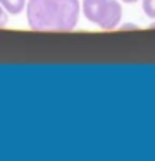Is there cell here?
Segmentation results:
<instances>
[{
	"label": "cell",
	"instance_id": "obj_7",
	"mask_svg": "<svg viewBox=\"0 0 155 161\" xmlns=\"http://www.w3.org/2000/svg\"><path fill=\"white\" fill-rule=\"evenodd\" d=\"M122 2H126V4H133V2H138V0H122Z\"/></svg>",
	"mask_w": 155,
	"mask_h": 161
},
{
	"label": "cell",
	"instance_id": "obj_3",
	"mask_svg": "<svg viewBox=\"0 0 155 161\" xmlns=\"http://www.w3.org/2000/svg\"><path fill=\"white\" fill-rule=\"evenodd\" d=\"M2 7L5 9V12L16 16V14H21L23 9H26V0H0Z\"/></svg>",
	"mask_w": 155,
	"mask_h": 161
},
{
	"label": "cell",
	"instance_id": "obj_6",
	"mask_svg": "<svg viewBox=\"0 0 155 161\" xmlns=\"http://www.w3.org/2000/svg\"><path fill=\"white\" fill-rule=\"evenodd\" d=\"M122 28H124V30H131V28L136 30V26H134V25H127V26H122Z\"/></svg>",
	"mask_w": 155,
	"mask_h": 161
},
{
	"label": "cell",
	"instance_id": "obj_2",
	"mask_svg": "<svg viewBox=\"0 0 155 161\" xmlns=\"http://www.w3.org/2000/svg\"><path fill=\"white\" fill-rule=\"evenodd\" d=\"M83 14L102 30H114L121 23L122 7L117 0H83Z\"/></svg>",
	"mask_w": 155,
	"mask_h": 161
},
{
	"label": "cell",
	"instance_id": "obj_8",
	"mask_svg": "<svg viewBox=\"0 0 155 161\" xmlns=\"http://www.w3.org/2000/svg\"><path fill=\"white\" fill-rule=\"evenodd\" d=\"M152 26H153V28H155V23H153V25H152Z\"/></svg>",
	"mask_w": 155,
	"mask_h": 161
},
{
	"label": "cell",
	"instance_id": "obj_4",
	"mask_svg": "<svg viewBox=\"0 0 155 161\" xmlns=\"http://www.w3.org/2000/svg\"><path fill=\"white\" fill-rule=\"evenodd\" d=\"M143 12L148 18L155 19V0H143Z\"/></svg>",
	"mask_w": 155,
	"mask_h": 161
},
{
	"label": "cell",
	"instance_id": "obj_1",
	"mask_svg": "<svg viewBox=\"0 0 155 161\" xmlns=\"http://www.w3.org/2000/svg\"><path fill=\"white\" fill-rule=\"evenodd\" d=\"M79 0H28V23L36 31H71L79 19Z\"/></svg>",
	"mask_w": 155,
	"mask_h": 161
},
{
	"label": "cell",
	"instance_id": "obj_5",
	"mask_svg": "<svg viewBox=\"0 0 155 161\" xmlns=\"http://www.w3.org/2000/svg\"><path fill=\"white\" fill-rule=\"evenodd\" d=\"M5 23H7V14H5V9H3L2 4H0V28L5 26Z\"/></svg>",
	"mask_w": 155,
	"mask_h": 161
}]
</instances>
